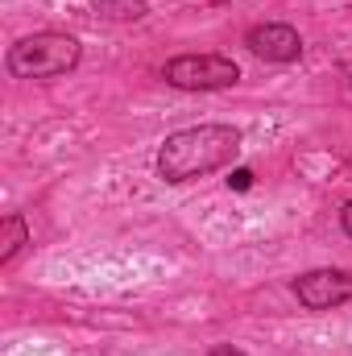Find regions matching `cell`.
<instances>
[{
  "label": "cell",
  "mask_w": 352,
  "mask_h": 356,
  "mask_svg": "<svg viewBox=\"0 0 352 356\" xmlns=\"http://www.w3.org/2000/svg\"><path fill=\"white\" fill-rule=\"evenodd\" d=\"M237 154H241V129H232V124L178 129L158 149V175L166 178V182L207 178V175H216V170H224V166H232Z\"/></svg>",
  "instance_id": "obj_1"
},
{
  "label": "cell",
  "mask_w": 352,
  "mask_h": 356,
  "mask_svg": "<svg viewBox=\"0 0 352 356\" xmlns=\"http://www.w3.org/2000/svg\"><path fill=\"white\" fill-rule=\"evenodd\" d=\"M79 54L83 50L71 33L46 29V33H29V38L13 42L4 67H8L13 79H58V75L79 67Z\"/></svg>",
  "instance_id": "obj_2"
},
{
  "label": "cell",
  "mask_w": 352,
  "mask_h": 356,
  "mask_svg": "<svg viewBox=\"0 0 352 356\" xmlns=\"http://www.w3.org/2000/svg\"><path fill=\"white\" fill-rule=\"evenodd\" d=\"M162 79L182 91H220L241 79V67L228 54H178L166 63Z\"/></svg>",
  "instance_id": "obj_3"
},
{
  "label": "cell",
  "mask_w": 352,
  "mask_h": 356,
  "mask_svg": "<svg viewBox=\"0 0 352 356\" xmlns=\"http://www.w3.org/2000/svg\"><path fill=\"white\" fill-rule=\"evenodd\" d=\"M294 298L307 307V311H332V307H344L352 302V269H307L294 277Z\"/></svg>",
  "instance_id": "obj_4"
},
{
  "label": "cell",
  "mask_w": 352,
  "mask_h": 356,
  "mask_svg": "<svg viewBox=\"0 0 352 356\" xmlns=\"http://www.w3.org/2000/svg\"><path fill=\"white\" fill-rule=\"evenodd\" d=\"M245 46H249L257 58H265V63H298V54H303V38H298V29L282 25V21L253 25V29L245 33Z\"/></svg>",
  "instance_id": "obj_5"
},
{
  "label": "cell",
  "mask_w": 352,
  "mask_h": 356,
  "mask_svg": "<svg viewBox=\"0 0 352 356\" xmlns=\"http://www.w3.org/2000/svg\"><path fill=\"white\" fill-rule=\"evenodd\" d=\"M25 245H29V228H25V220H21L17 211H8L4 224H0V266H13V257H17Z\"/></svg>",
  "instance_id": "obj_6"
},
{
  "label": "cell",
  "mask_w": 352,
  "mask_h": 356,
  "mask_svg": "<svg viewBox=\"0 0 352 356\" xmlns=\"http://www.w3.org/2000/svg\"><path fill=\"white\" fill-rule=\"evenodd\" d=\"M95 8L108 13V17H141L145 0H95Z\"/></svg>",
  "instance_id": "obj_7"
},
{
  "label": "cell",
  "mask_w": 352,
  "mask_h": 356,
  "mask_svg": "<svg viewBox=\"0 0 352 356\" xmlns=\"http://www.w3.org/2000/svg\"><path fill=\"white\" fill-rule=\"evenodd\" d=\"M228 186H237V191H249V186H253V170H245V166H241V170H232Z\"/></svg>",
  "instance_id": "obj_8"
},
{
  "label": "cell",
  "mask_w": 352,
  "mask_h": 356,
  "mask_svg": "<svg viewBox=\"0 0 352 356\" xmlns=\"http://www.w3.org/2000/svg\"><path fill=\"white\" fill-rule=\"evenodd\" d=\"M340 228H344V232L352 236V199L344 203V207H340Z\"/></svg>",
  "instance_id": "obj_9"
},
{
  "label": "cell",
  "mask_w": 352,
  "mask_h": 356,
  "mask_svg": "<svg viewBox=\"0 0 352 356\" xmlns=\"http://www.w3.org/2000/svg\"><path fill=\"white\" fill-rule=\"evenodd\" d=\"M207 356H245V353H241V348H232V344H216Z\"/></svg>",
  "instance_id": "obj_10"
}]
</instances>
